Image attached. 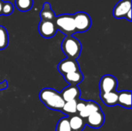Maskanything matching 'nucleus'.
Here are the masks:
<instances>
[{"label": "nucleus", "mask_w": 132, "mask_h": 131, "mask_svg": "<svg viewBox=\"0 0 132 131\" xmlns=\"http://www.w3.org/2000/svg\"><path fill=\"white\" fill-rule=\"evenodd\" d=\"M41 102L49 109L60 111L65 101L63 100L60 93L52 88H44L39 94Z\"/></svg>", "instance_id": "f257e3e1"}, {"label": "nucleus", "mask_w": 132, "mask_h": 131, "mask_svg": "<svg viewBox=\"0 0 132 131\" xmlns=\"http://www.w3.org/2000/svg\"><path fill=\"white\" fill-rule=\"evenodd\" d=\"M61 49L67 58L77 59L80 55L82 46L77 38L73 36H67L62 41Z\"/></svg>", "instance_id": "f03ea898"}, {"label": "nucleus", "mask_w": 132, "mask_h": 131, "mask_svg": "<svg viewBox=\"0 0 132 131\" xmlns=\"http://www.w3.org/2000/svg\"><path fill=\"white\" fill-rule=\"evenodd\" d=\"M56 29L67 36H73L76 32L73 15L70 14H62L56 16L53 21Z\"/></svg>", "instance_id": "7ed1b4c3"}, {"label": "nucleus", "mask_w": 132, "mask_h": 131, "mask_svg": "<svg viewBox=\"0 0 132 131\" xmlns=\"http://www.w3.org/2000/svg\"><path fill=\"white\" fill-rule=\"evenodd\" d=\"M73 15L76 32H84L90 28L92 21L90 16L87 13L84 12H78Z\"/></svg>", "instance_id": "20e7f679"}, {"label": "nucleus", "mask_w": 132, "mask_h": 131, "mask_svg": "<svg viewBox=\"0 0 132 131\" xmlns=\"http://www.w3.org/2000/svg\"><path fill=\"white\" fill-rule=\"evenodd\" d=\"M118 86L117 79L110 74L104 75L101 77L99 83L100 94H104L110 92H115Z\"/></svg>", "instance_id": "39448f33"}, {"label": "nucleus", "mask_w": 132, "mask_h": 131, "mask_svg": "<svg viewBox=\"0 0 132 131\" xmlns=\"http://www.w3.org/2000/svg\"><path fill=\"white\" fill-rule=\"evenodd\" d=\"M38 31L41 36L46 39H50L56 35L57 29L53 22L41 20L38 25Z\"/></svg>", "instance_id": "423d86ee"}, {"label": "nucleus", "mask_w": 132, "mask_h": 131, "mask_svg": "<svg viewBox=\"0 0 132 131\" xmlns=\"http://www.w3.org/2000/svg\"><path fill=\"white\" fill-rule=\"evenodd\" d=\"M57 69L59 72L63 75H66L67 73L77 71L80 69V66L78 64V62L77 59H72L67 58L65 59H63L60 61V63L58 64Z\"/></svg>", "instance_id": "0eeeda50"}, {"label": "nucleus", "mask_w": 132, "mask_h": 131, "mask_svg": "<svg viewBox=\"0 0 132 131\" xmlns=\"http://www.w3.org/2000/svg\"><path fill=\"white\" fill-rule=\"evenodd\" d=\"M131 0H121L119 1L113 9V15L116 19L125 18L127 13L131 10Z\"/></svg>", "instance_id": "6e6552de"}, {"label": "nucleus", "mask_w": 132, "mask_h": 131, "mask_svg": "<svg viewBox=\"0 0 132 131\" xmlns=\"http://www.w3.org/2000/svg\"><path fill=\"white\" fill-rule=\"evenodd\" d=\"M86 125L89 126L90 127L92 128H100L104 125V120H105V117L104 114L102 111V110H100L90 116H88L87 118L84 119Z\"/></svg>", "instance_id": "1a4fd4ad"}, {"label": "nucleus", "mask_w": 132, "mask_h": 131, "mask_svg": "<svg viewBox=\"0 0 132 131\" xmlns=\"http://www.w3.org/2000/svg\"><path fill=\"white\" fill-rule=\"evenodd\" d=\"M60 95L65 102L73 100H78L80 99V90L77 86L69 85L60 92Z\"/></svg>", "instance_id": "9d476101"}, {"label": "nucleus", "mask_w": 132, "mask_h": 131, "mask_svg": "<svg viewBox=\"0 0 132 131\" xmlns=\"http://www.w3.org/2000/svg\"><path fill=\"white\" fill-rule=\"evenodd\" d=\"M118 104L126 109L131 108V91L122 90L118 92Z\"/></svg>", "instance_id": "9b49d317"}, {"label": "nucleus", "mask_w": 132, "mask_h": 131, "mask_svg": "<svg viewBox=\"0 0 132 131\" xmlns=\"http://www.w3.org/2000/svg\"><path fill=\"white\" fill-rule=\"evenodd\" d=\"M68 120L72 131H82L86 126L85 120L78 114L68 117Z\"/></svg>", "instance_id": "f8f14e48"}, {"label": "nucleus", "mask_w": 132, "mask_h": 131, "mask_svg": "<svg viewBox=\"0 0 132 131\" xmlns=\"http://www.w3.org/2000/svg\"><path fill=\"white\" fill-rule=\"evenodd\" d=\"M63 77L67 83H68L69 85L72 86H77L84 80V75L80 69L67 73L64 75Z\"/></svg>", "instance_id": "ddd939ff"}, {"label": "nucleus", "mask_w": 132, "mask_h": 131, "mask_svg": "<svg viewBox=\"0 0 132 131\" xmlns=\"http://www.w3.org/2000/svg\"><path fill=\"white\" fill-rule=\"evenodd\" d=\"M100 110H101V109L97 103L92 101V100H89V101H87V104H86L84 109L80 113H79L78 115L80 117L85 119L90 114H92Z\"/></svg>", "instance_id": "4468645a"}, {"label": "nucleus", "mask_w": 132, "mask_h": 131, "mask_svg": "<svg viewBox=\"0 0 132 131\" xmlns=\"http://www.w3.org/2000/svg\"><path fill=\"white\" fill-rule=\"evenodd\" d=\"M55 12L51 8L49 2H44L43 8L40 12V18L42 21H52L53 22L56 18Z\"/></svg>", "instance_id": "2eb2a0df"}, {"label": "nucleus", "mask_w": 132, "mask_h": 131, "mask_svg": "<svg viewBox=\"0 0 132 131\" xmlns=\"http://www.w3.org/2000/svg\"><path fill=\"white\" fill-rule=\"evenodd\" d=\"M118 92H110L104 94H100V97L103 103L108 107H114L118 105Z\"/></svg>", "instance_id": "dca6fc26"}, {"label": "nucleus", "mask_w": 132, "mask_h": 131, "mask_svg": "<svg viewBox=\"0 0 132 131\" xmlns=\"http://www.w3.org/2000/svg\"><path fill=\"white\" fill-rule=\"evenodd\" d=\"M77 100H73L70 101H67L64 103V105L60 110L63 113L66 114L67 117H70L75 114H77Z\"/></svg>", "instance_id": "f3484780"}, {"label": "nucleus", "mask_w": 132, "mask_h": 131, "mask_svg": "<svg viewBox=\"0 0 132 131\" xmlns=\"http://www.w3.org/2000/svg\"><path fill=\"white\" fill-rule=\"evenodd\" d=\"M15 4L19 11L28 12L32 7L33 0H15Z\"/></svg>", "instance_id": "a211bd4d"}, {"label": "nucleus", "mask_w": 132, "mask_h": 131, "mask_svg": "<svg viewBox=\"0 0 132 131\" xmlns=\"http://www.w3.org/2000/svg\"><path fill=\"white\" fill-rule=\"evenodd\" d=\"M9 44V34L6 29L0 25V50L4 49Z\"/></svg>", "instance_id": "6ab92c4d"}, {"label": "nucleus", "mask_w": 132, "mask_h": 131, "mask_svg": "<svg viewBox=\"0 0 132 131\" xmlns=\"http://www.w3.org/2000/svg\"><path fill=\"white\" fill-rule=\"evenodd\" d=\"M56 131H72L69 124L68 117H62L58 121L56 127Z\"/></svg>", "instance_id": "aec40b11"}, {"label": "nucleus", "mask_w": 132, "mask_h": 131, "mask_svg": "<svg viewBox=\"0 0 132 131\" xmlns=\"http://www.w3.org/2000/svg\"><path fill=\"white\" fill-rule=\"evenodd\" d=\"M14 6L10 2H4L2 5V15H9L13 12Z\"/></svg>", "instance_id": "412c9836"}, {"label": "nucleus", "mask_w": 132, "mask_h": 131, "mask_svg": "<svg viewBox=\"0 0 132 131\" xmlns=\"http://www.w3.org/2000/svg\"><path fill=\"white\" fill-rule=\"evenodd\" d=\"M86 104H87V100H80V99L77 100V114L79 113H80L84 109Z\"/></svg>", "instance_id": "4be33fe9"}, {"label": "nucleus", "mask_w": 132, "mask_h": 131, "mask_svg": "<svg viewBox=\"0 0 132 131\" xmlns=\"http://www.w3.org/2000/svg\"><path fill=\"white\" fill-rule=\"evenodd\" d=\"M7 82L5 80L4 82H2V83H0V90H5V89H6L7 88Z\"/></svg>", "instance_id": "5701e85b"}, {"label": "nucleus", "mask_w": 132, "mask_h": 131, "mask_svg": "<svg viewBox=\"0 0 132 131\" xmlns=\"http://www.w3.org/2000/svg\"><path fill=\"white\" fill-rule=\"evenodd\" d=\"M125 19H128V21H131L132 18H131V10H130L128 13H127V15H126V16H125Z\"/></svg>", "instance_id": "b1692460"}, {"label": "nucleus", "mask_w": 132, "mask_h": 131, "mask_svg": "<svg viewBox=\"0 0 132 131\" xmlns=\"http://www.w3.org/2000/svg\"><path fill=\"white\" fill-rule=\"evenodd\" d=\"M4 2L2 0H0V15H2V5Z\"/></svg>", "instance_id": "393cba45"}]
</instances>
